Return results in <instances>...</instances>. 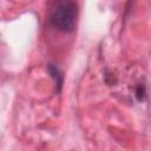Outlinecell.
I'll use <instances>...</instances> for the list:
<instances>
[{"label":"cell","mask_w":151,"mask_h":151,"mask_svg":"<svg viewBox=\"0 0 151 151\" xmlns=\"http://www.w3.org/2000/svg\"><path fill=\"white\" fill-rule=\"evenodd\" d=\"M47 72L52 77V79L54 80L55 86H57V91L60 92L61 87H63V81H64V77H63L60 68L54 64H48L47 65Z\"/></svg>","instance_id":"cell-2"},{"label":"cell","mask_w":151,"mask_h":151,"mask_svg":"<svg viewBox=\"0 0 151 151\" xmlns=\"http://www.w3.org/2000/svg\"><path fill=\"white\" fill-rule=\"evenodd\" d=\"M78 9L73 1H59L50 15V24L61 32H72L76 27Z\"/></svg>","instance_id":"cell-1"},{"label":"cell","mask_w":151,"mask_h":151,"mask_svg":"<svg viewBox=\"0 0 151 151\" xmlns=\"http://www.w3.org/2000/svg\"><path fill=\"white\" fill-rule=\"evenodd\" d=\"M134 93H136V98L139 101H143L145 99V97H146V87H145V85H143V84L138 85L136 87V92Z\"/></svg>","instance_id":"cell-3"}]
</instances>
